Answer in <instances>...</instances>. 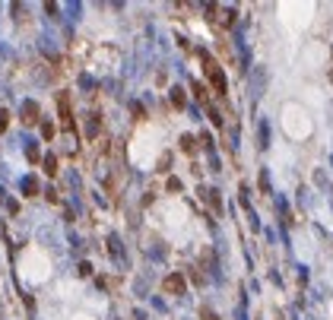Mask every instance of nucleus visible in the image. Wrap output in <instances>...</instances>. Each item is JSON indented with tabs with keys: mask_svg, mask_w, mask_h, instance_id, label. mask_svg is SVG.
Returning a JSON list of instances; mask_svg holds the SVG:
<instances>
[{
	"mask_svg": "<svg viewBox=\"0 0 333 320\" xmlns=\"http://www.w3.org/2000/svg\"><path fill=\"white\" fill-rule=\"evenodd\" d=\"M165 292L184 295V279H181V276H169V279H165Z\"/></svg>",
	"mask_w": 333,
	"mask_h": 320,
	"instance_id": "obj_2",
	"label": "nucleus"
},
{
	"mask_svg": "<svg viewBox=\"0 0 333 320\" xmlns=\"http://www.w3.org/2000/svg\"><path fill=\"white\" fill-rule=\"evenodd\" d=\"M7 127V111H0V130Z\"/></svg>",
	"mask_w": 333,
	"mask_h": 320,
	"instance_id": "obj_10",
	"label": "nucleus"
},
{
	"mask_svg": "<svg viewBox=\"0 0 333 320\" xmlns=\"http://www.w3.org/2000/svg\"><path fill=\"white\" fill-rule=\"evenodd\" d=\"M203 317H206V320H216V314H213V311H203Z\"/></svg>",
	"mask_w": 333,
	"mask_h": 320,
	"instance_id": "obj_11",
	"label": "nucleus"
},
{
	"mask_svg": "<svg viewBox=\"0 0 333 320\" xmlns=\"http://www.w3.org/2000/svg\"><path fill=\"white\" fill-rule=\"evenodd\" d=\"M206 76L213 79V86H216L219 96H225V76L219 73V67H216V61H213V57H206Z\"/></svg>",
	"mask_w": 333,
	"mask_h": 320,
	"instance_id": "obj_1",
	"label": "nucleus"
},
{
	"mask_svg": "<svg viewBox=\"0 0 333 320\" xmlns=\"http://www.w3.org/2000/svg\"><path fill=\"white\" fill-rule=\"evenodd\" d=\"M108 244H111V254H114V260H117V263H124V251H121V238H117V235H111V238H108Z\"/></svg>",
	"mask_w": 333,
	"mask_h": 320,
	"instance_id": "obj_3",
	"label": "nucleus"
},
{
	"mask_svg": "<svg viewBox=\"0 0 333 320\" xmlns=\"http://www.w3.org/2000/svg\"><path fill=\"white\" fill-rule=\"evenodd\" d=\"M61 102V114H64V127H73V117H70V102H67V96H61L57 99Z\"/></svg>",
	"mask_w": 333,
	"mask_h": 320,
	"instance_id": "obj_4",
	"label": "nucleus"
},
{
	"mask_svg": "<svg viewBox=\"0 0 333 320\" xmlns=\"http://www.w3.org/2000/svg\"><path fill=\"white\" fill-rule=\"evenodd\" d=\"M260 149H267L270 146V124L267 121H260V143H257Z\"/></svg>",
	"mask_w": 333,
	"mask_h": 320,
	"instance_id": "obj_6",
	"label": "nucleus"
},
{
	"mask_svg": "<svg viewBox=\"0 0 333 320\" xmlns=\"http://www.w3.org/2000/svg\"><path fill=\"white\" fill-rule=\"evenodd\" d=\"M22 114H26V121H38V105L26 102V105H22Z\"/></svg>",
	"mask_w": 333,
	"mask_h": 320,
	"instance_id": "obj_5",
	"label": "nucleus"
},
{
	"mask_svg": "<svg viewBox=\"0 0 333 320\" xmlns=\"http://www.w3.org/2000/svg\"><path fill=\"white\" fill-rule=\"evenodd\" d=\"M26 156H29L32 162H35V159H38V146H35V143H32V140H29V143H26Z\"/></svg>",
	"mask_w": 333,
	"mask_h": 320,
	"instance_id": "obj_8",
	"label": "nucleus"
},
{
	"mask_svg": "<svg viewBox=\"0 0 333 320\" xmlns=\"http://www.w3.org/2000/svg\"><path fill=\"white\" fill-rule=\"evenodd\" d=\"M22 191H26V194H35V191H38V184H35V177H22Z\"/></svg>",
	"mask_w": 333,
	"mask_h": 320,
	"instance_id": "obj_7",
	"label": "nucleus"
},
{
	"mask_svg": "<svg viewBox=\"0 0 333 320\" xmlns=\"http://www.w3.org/2000/svg\"><path fill=\"white\" fill-rule=\"evenodd\" d=\"M172 102L175 105H184V92L181 89H172Z\"/></svg>",
	"mask_w": 333,
	"mask_h": 320,
	"instance_id": "obj_9",
	"label": "nucleus"
}]
</instances>
